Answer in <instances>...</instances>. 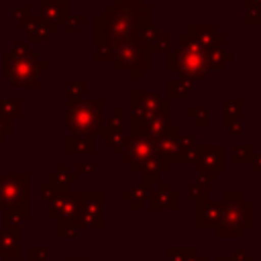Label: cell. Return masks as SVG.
I'll list each match as a JSON object with an SVG mask.
<instances>
[{
  "label": "cell",
  "instance_id": "cell-3",
  "mask_svg": "<svg viewBox=\"0 0 261 261\" xmlns=\"http://www.w3.org/2000/svg\"><path fill=\"white\" fill-rule=\"evenodd\" d=\"M247 8H261V0H245Z\"/></svg>",
  "mask_w": 261,
  "mask_h": 261
},
{
  "label": "cell",
  "instance_id": "cell-2",
  "mask_svg": "<svg viewBox=\"0 0 261 261\" xmlns=\"http://www.w3.org/2000/svg\"><path fill=\"white\" fill-rule=\"evenodd\" d=\"M243 20L245 22H261V8H247Z\"/></svg>",
  "mask_w": 261,
  "mask_h": 261
},
{
  "label": "cell",
  "instance_id": "cell-1",
  "mask_svg": "<svg viewBox=\"0 0 261 261\" xmlns=\"http://www.w3.org/2000/svg\"><path fill=\"white\" fill-rule=\"evenodd\" d=\"M208 51L210 47L192 37L190 33L179 37V49L171 55V69H177L181 75L188 77H202L208 67ZM214 51V49H212Z\"/></svg>",
  "mask_w": 261,
  "mask_h": 261
}]
</instances>
